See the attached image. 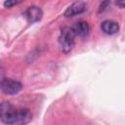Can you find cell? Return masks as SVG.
I'll list each match as a JSON object with an SVG mask.
<instances>
[{"label": "cell", "instance_id": "3", "mask_svg": "<svg viewBox=\"0 0 125 125\" xmlns=\"http://www.w3.org/2000/svg\"><path fill=\"white\" fill-rule=\"evenodd\" d=\"M0 88L7 95H16L21 89V84L13 79H3L0 83Z\"/></svg>", "mask_w": 125, "mask_h": 125}, {"label": "cell", "instance_id": "4", "mask_svg": "<svg viewBox=\"0 0 125 125\" xmlns=\"http://www.w3.org/2000/svg\"><path fill=\"white\" fill-rule=\"evenodd\" d=\"M86 9V5L84 2L82 1H77V2H74L73 4H71L64 12V16L66 18H69V17H73V16H76V15H79L81 13H83Z\"/></svg>", "mask_w": 125, "mask_h": 125}, {"label": "cell", "instance_id": "5", "mask_svg": "<svg viewBox=\"0 0 125 125\" xmlns=\"http://www.w3.org/2000/svg\"><path fill=\"white\" fill-rule=\"evenodd\" d=\"M25 17L29 22H36L41 20L42 18V11L39 7L32 6L29 7L25 12Z\"/></svg>", "mask_w": 125, "mask_h": 125}, {"label": "cell", "instance_id": "7", "mask_svg": "<svg viewBox=\"0 0 125 125\" xmlns=\"http://www.w3.org/2000/svg\"><path fill=\"white\" fill-rule=\"evenodd\" d=\"M102 29L106 34H114L119 30V25L113 21H104L102 23Z\"/></svg>", "mask_w": 125, "mask_h": 125}, {"label": "cell", "instance_id": "1", "mask_svg": "<svg viewBox=\"0 0 125 125\" xmlns=\"http://www.w3.org/2000/svg\"><path fill=\"white\" fill-rule=\"evenodd\" d=\"M75 33L72 29V27H63L62 29L60 38H59V44H60V49L62 52L67 54L69 53L73 46H74V38H75Z\"/></svg>", "mask_w": 125, "mask_h": 125}, {"label": "cell", "instance_id": "6", "mask_svg": "<svg viewBox=\"0 0 125 125\" xmlns=\"http://www.w3.org/2000/svg\"><path fill=\"white\" fill-rule=\"evenodd\" d=\"M72 29H73L75 35H78V36H86L89 33L90 27H89V24L86 21H79V22L75 23L72 26Z\"/></svg>", "mask_w": 125, "mask_h": 125}, {"label": "cell", "instance_id": "10", "mask_svg": "<svg viewBox=\"0 0 125 125\" xmlns=\"http://www.w3.org/2000/svg\"><path fill=\"white\" fill-rule=\"evenodd\" d=\"M117 5L120 7V8H123L124 7V0H117Z\"/></svg>", "mask_w": 125, "mask_h": 125}, {"label": "cell", "instance_id": "2", "mask_svg": "<svg viewBox=\"0 0 125 125\" xmlns=\"http://www.w3.org/2000/svg\"><path fill=\"white\" fill-rule=\"evenodd\" d=\"M17 110L10 103L3 102L0 104V119L6 124H14Z\"/></svg>", "mask_w": 125, "mask_h": 125}, {"label": "cell", "instance_id": "8", "mask_svg": "<svg viewBox=\"0 0 125 125\" xmlns=\"http://www.w3.org/2000/svg\"><path fill=\"white\" fill-rule=\"evenodd\" d=\"M22 0H6L5 3H4V6L6 8H12L18 4H20Z\"/></svg>", "mask_w": 125, "mask_h": 125}, {"label": "cell", "instance_id": "9", "mask_svg": "<svg viewBox=\"0 0 125 125\" xmlns=\"http://www.w3.org/2000/svg\"><path fill=\"white\" fill-rule=\"evenodd\" d=\"M108 5H109V2H108V0H105L102 5H101V7H100V12H103L104 10H105L107 7H108Z\"/></svg>", "mask_w": 125, "mask_h": 125}]
</instances>
